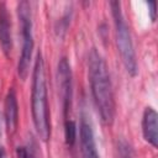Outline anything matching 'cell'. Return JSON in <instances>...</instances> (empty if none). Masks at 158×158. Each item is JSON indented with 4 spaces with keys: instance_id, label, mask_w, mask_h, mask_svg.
<instances>
[{
    "instance_id": "obj_1",
    "label": "cell",
    "mask_w": 158,
    "mask_h": 158,
    "mask_svg": "<svg viewBox=\"0 0 158 158\" xmlns=\"http://www.w3.org/2000/svg\"><path fill=\"white\" fill-rule=\"evenodd\" d=\"M88 70L91 94L101 120L104 123L111 125L115 118V99L112 85L106 62L95 48H93L89 53Z\"/></svg>"
},
{
    "instance_id": "obj_2",
    "label": "cell",
    "mask_w": 158,
    "mask_h": 158,
    "mask_svg": "<svg viewBox=\"0 0 158 158\" xmlns=\"http://www.w3.org/2000/svg\"><path fill=\"white\" fill-rule=\"evenodd\" d=\"M32 120L38 137L42 141H48L51 135V122H49V110L47 100V85H46V72L44 62L42 54L36 56V62L32 74Z\"/></svg>"
},
{
    "instance_id": "obj_3",
    "label": "cell",
    "mask_w": 158,
    "mask_h": 158,
    "mask_svg": "<svg viewBox=\"0 0 158 158\" xmlns=\"http://www.w3.org/2000/svg\"><path fill=\"white\" fill-rule=\"evenodd\" d=\"M110 6H111L114 22H115L116 43H117V48H118V52H120V56H121V60H122L127 73L131 77H136V74L138 72L136 52H135V48H133L130 28L126 23L123 14H122L121 2L111 1Z\"/></svg>"
},
{
    "instance_id": "obj_4",
    "label": "cell",
    "mask_w": 158,
    "mask_h": 158,
    "mask_svg": "<svg viewBox=\"0 0 158 158\" xmlns=\"http://www.w3.org/2000/svg\"><path fill=\"white\" fill-rule=\"evenodd\" d=\"M19 19L21 23V35H22V51L17 64V73L22 80H25L28 75L32 51H33V33H32V17H31V7L27 1L19 2L17 6Z\"/></svg>"
},
{
    "instance_id": "obj_5",
    "label": "cell",
    "mask_w": 158,
    "mask_h": 158,
    "mask_svg": "<svg viewBox=\"0 0 158 158\" xmlns=\"http://www.w3.org/2000/svg\"><path fill=\"white\" fill-rule=\"evenodd\" d=\"M58 84L60 90V96L63 100V110L64 116L68 120V114L72 109L73 100V80H72V70L67 58H62L58 63Z\"/></svg>"
},
{
    "instance_id": "obj_6",
    "label": "cell",
    "mask_w": 158,
    "mask_h": 158,
    "mask_svg": "<svg viewBox=\"0 0 158 158\" xmlns=\"http://www.w3.org/2000/svg\"><path fill=\"white\" fill-rule=\"evenodd\" d=\"M80 147L83 158H99L93 128L85 116L80 122Z\"/></svg>"
},
{
    "instance_id": "obj_7",
    "label": "cell",
    "mask_w": 158,
    "mask_h": 158,
    "mask_svg": "<svg viewBox=\"0 0 158 158\" xmlns=\"http://www.w3.org/2000/svg\"><path fill=\"white\" fill-rule=\"evenodd\" d=\"M142 132L144 139L153 147L158 146V115L154 109L147 107L142 118Z\"/></svg>"
},
{
    "instance_id": "obj_8",
    "label": "cell",
    "mask_w": 158,
    "mask_h": 158,
    "mask_svg": "<svg viewBox=\"0 0 158 158\" xmlns=\"http://www.w3.org/2000/svg\"><path fill=\"white\" fill-rule=\"evenodd\" d=\"M4 116H5V125L6 130L10 135L15 133L19 123V106H17V98L15 90L11 88L5 98V110H4Z\"/></svg>"
},
{
    "instance_id": "obj_9",
    "label": "cell",
    "mask_w": 158,
    "mask_h": 158,
    "mask_svg": "<svg viewBox=\"0 0 158 158\" xmlns=\"http://www.w3.org/2000/svg\"><path fill=\"white\" fill-rule=\"evenodd\" d=\"M0 47L5 56H9L12 49L11 21L4 2H0Z\"/></svg>"
},
{
    "instance_id": "obj_10",
    "label": "cell",
    "mask_w": 158,
    "mask_h": 158,
    "mask_svg": "<svg viewBox=\"0 0 158 158\" xmlns=\"http://www.w3.org/2000/svg\"><path fill=\"white\" fill-rule=\"evenodd\" d=\"M64 137L68 146H73L77 141V125L72 120H67L64 125Z\"/></svg>"
},
{
    "instance_id": "obj_11",
    "label": "cell",
    "mask_w": 158,
    "mask_h": 158,
    "mask_svg": "<svg viewBox=\"0 0 158 158\" xmlns=\"http://www.w3.org/2000/svg\"><path fill=\"white\" fill-rule=\"evenodd\" d=\"M117 154L118 158H135V152L128 142L120 139L117 143Z\"/></svg>"
},
{
    "instance_id": "obj_12",
    "label": "cell",
    "mask_w": 158,
    "mask_h": 158,
    "mask_svg": "<svg viewBox=\"0 0 158 158\" xmlns=\"http://www.w3.org/2000/svg\"><path fill=\"white\" fill-rule=\"evenodd\" d=\"M147 5H148V7H149V15H151V20L154 22V21H156V14H157V10H156L157 4H156L154 1H151V2H148Z\"/></svg>"
},
{
    "instance_id": "obj_13",
    "label": "cell",
    "mask_w": 158,
    "mask_h": 158,
    "mask_svg": "<svg viewBox=\"0 0 158 158\" xmlns=\"http://www.w3.org/2000/svg\"><path fill=\"white\" fill-rule=\"evenodd\" d=\"M0 158H6L5 149H4V147H1V146H0Z\"/></svg>"
}]
</instances>
